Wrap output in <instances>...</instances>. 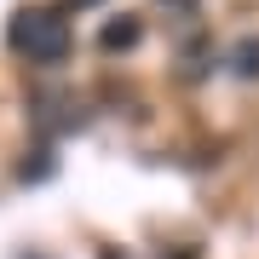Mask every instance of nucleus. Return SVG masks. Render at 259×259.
I'll return each instance as SVG.
<instances>
[{"instance_id": "f257e3e1", "label": "nucleus", "mask_w": 259, "mask_h": 259, "mask_svg": "<svg viewBox=\"0 0 259 259\" xmlns=\"http://www.w3.org/2000/svg\"><path fill=\"white\" fill-rule=\"evenodd\" d=\"M6 47L29 58V64H64L75 35H69V18L58 6H18L6 23Z\"/></svg>"}, {"instance_id": "39448f33", "label": "nucleus", "mask_w": 259, "mask_h": 259, "mask_svg": "<svg viewBox=\"0 0 259 259\" xmlns=\"http://www.w3.org/2000/svg\"><path fill=\"white\" fill-rule=\"evenodd\" d=\"M64 6H98V0H64Z\"/></svg>"}, {"instance_id": "20e7f679", "label": "nucleus", "mask_w": 259, "mask_h": 259, "mask_svg": "<svg viewBox=\"0 0 259 259\" xmlns=\"http://www.w3.org/2000/svg\"><path fill=\"white\" fill-rule=\"evenodd\" d=\"M18 173H23V179H47V173H52V150H29V156L18 161Z\"/></svg>"}, {"instance_id": "f03ea898", "label": "nucleus", "mask_w": 259, "mask_h": 259, "mask_svg": "<svg viewBox=\"0 0 259 259\" xmlns=\"http://www.w3.org/2000/svg\"><path fill=\"white\" fill-rule=\"evenodd\" d=\"M98 47L104 52H127V47H139V18H110L98 29Z\"/></svg>"}, {"instance_id": "7ed1b4c3", "label": "nucleus", "mask_w": 259, "mask_h": 259, "mask_svg": "<svg viewBox=\"0 0 259 259\" xmlns=\"http://www.w3.org/2000/svg\"><path fill=\"white\" fill-rule=\"evenodd\" d=\"M231 69L242 75V81H259V35H242L231 47Z\"/></svg>"}]
</instances>
